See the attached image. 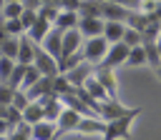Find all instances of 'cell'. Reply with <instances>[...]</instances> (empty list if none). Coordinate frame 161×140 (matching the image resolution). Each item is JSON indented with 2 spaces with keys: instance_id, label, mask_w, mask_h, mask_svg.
I'll use <instances>...</instances> for the list:
<instances>
[{
  "instance_id": "cell-1",
  "label": "cell",
  "mask_w": 161,
  "mask_h": 140,
  "mask_svg": "<svg viewBox=\"0 0 161 140\" xmlns=\"http://www.w3.org/2000/svg\"><path fill=\"white\" fill-rule=\"evenodd\" d=\"M138 115H141V108H136L133 112H128L123 118L106 120V132L101 135V140H131V122Z\"/></svg>"
},
{
  "instance_id": "cell-2",
  "label": "cell",
  "mask_w": 161,
  "mask_h": 140,
  "mask_svg": "<svg viewBox=\"0 0 161 140\" xmlns=\"http://www.w3.org/2000/svg\"><path fill=\"white\" fill-rule=\"evenodd\" d=\"M108 48H111V42H108L103 35H96V38H86L80 50H83V58H86L88 62L101 65L103 58H106V52H108Z\"/></svg>"
},
{
  "instance_id": "cell-3",
  "label": "cell",
  "mask_w": 161,
  "mask_h": 140,
  "mask_svg": "<svg viewBox=\"0 0 161 140\" xmlns=\"http://www.w3.org/2000/svg\"><path fill=\"white\" fill-rule=\"evenodd\" d=\"M133 110L136 108H126L118 98H106V100H98L96 102V112L103 120H116V118H123V115H128Z\"/></svg>"
},
{
  "instance_id": "cell-4",
  "label": "cell",
  "mask_w": 161,
  "mask_h": 140,
  "mask_svg": "<svg viewBox=\"0 0 161 140\" xmlns=\"http://www.w3.org/2000/svg\"><path fill=\"white\" fill-rule=\"evenodd\" d=\"M33 65L43 72V75H50V78H55L58 72H60V68H58V60L40 45V42H35V58H33Z\"/></svg>"
},
{
  "instance_id": "cell-5",
  "label": "cell",
  "mask_w": 161,
  "mask_h": 140,
  "mask_svg": "<svg viewBox=\"0 0 161 140\" xmlns=\"http://www.w3.org/2000/svg\"><path fill=\"white\" fill-rule=\"evenodd\" d=\"M128 52H131V48H128L123 40H118V42H111V48H108V52H106V58H103V62H101V65H108V68L126 65V60H128Z\"/></svg>"
},
{
  "instance_id": "cell-6",
  "label": "cell",
  "mask_w": 161,
  "mask_h": 140,
  "mask_svg": "<svg viewBox=\"0 0 161 140\" xmlns=\"http://www.w3.org/2000/svg\"><path fill=\"white\" fill-rule=\"evenodd\" d=\"M93 75H96L98 82L106 88L108 98H118V82H116V75H113V68H108V65H96Z\"/></svg>"
},
{
  "instance_id": "cell-7",
  "label": "cell",
  "mask_w": 161,
  "mask_h": 140,
  "mask_svg": "<svg viewBox=\"0 0 161 140\" xmlns=\"http://www.w3.org/2000/svg\"><path fill=\"white\" fill-rule=\"evenodd\" d=\"M40 45H43V48H45L55 60H60V58H63V30L53 25V28H50V32L43 38V42H40Z\"/></svg>"
},
{
  "instance_id": "cell-8",
  "label": "cell",
  "mask_w": 161,
  "mask_h": 140,
  "mask_svg": "<svg viewBox=\"0 0 161 140\" xmlns=\"http://www.w3.org/2000/svg\"><path fill=\"white\" fill-rule=\"evenodd\" d=\"M75 132H80V135H103L106 132V120L98 118V115H83Z\"/></svg>"
},
{
  "instance_id": "cell-9",
  "label": "cell",
  "mask_w": 161,
  "mask_h": 140,
  "mask_svg": "<svg viewBox=\"0 0 161 140\" xmlns=\"http://www.w3.org/2000/svg\"><path fill=\"white\" fill-rule=\"evenodd\" d=\"M68 80H70V85L73 88H80L91 75H93V62H88V60H83V62H78L75 68H70L68 72H63Z\"/></svg>"
},
{
  "instance_id": "cell-10",
  "label": "cell",
  "mask_w": 161,
  "mask_h": 140,
  "mask_svg": "<svg viewBox=\"0 0 161 140\" xmlns=\"http://www.w3.org/2000/svg\"><path fill=\"white\" fill-rule=\"evenodd\" d=\"M83 32L78 28H70V30H63V58L65 55H73L83 48Z\"/></svg>"
},
{
  "instance_id": "cell-11",
  "label": "cell",
  "mask_w": 161,
  "mask_h": 140,
  "mask_svg": "<svg viewBox=\"0 0 161 140\" xmlns=\"http://www.w3.org/2000/svg\"><path fill=\"white\" fill-rule=\"evenodd\" d=\"M131 10L113 2V0H101V18L103 20H128Z\"/></svg>"
},
{
  "instance_id": "cell-12",
  "label": "cell",
  "mask_w": 161,
  "mask_h": 140,
  "mask_svg": "<svg viewBox=\"0 0 161 140\" xmlns=\"http://www.w3.org/2000/svg\"><path fill=\"white\" fill-rule=\"evenodd\" d=\"M60 130H58V122L53 120H40L33 125V140H58Z\"/></svg>"
},
{
  "instance_id": "cell-13",
  "label": "cell",
  "mask_w": 161,
  "mask_h": 140,
  "mask_svg": "<svg viewBox=\"0 0 161 140\" xmlns=\"http://www.w3.org/2000/svg\"><path fill=\"white\" fill-rule=\"evenodd\" d=\"M103 28H106V20L103 18H83L80 15V22H78V30L83 32V38H96V35H103Z\"/></svg>"
},
{
  "instance_id": "cell-14",
  "label": "cell",
  "mask_w": 161,
  "mask_h": 140,
  "mask_svg": "<svg viewBox=\"0 0 161 140\" xmlns=\"http://www.w3.org/2000/svg\"><path fill=\"white\" fill-rule=\"evenodd\" d=\"M80 118H83V115H80L78 110H73V108H63V112H60V118H58V130H60V135L73 132V130L78 128Z\"/></svg>"
},
{
  "instance_id": "cell-15",
  "label": "cell",
  "mask_w": 161,
  "mask_h": 140,
  "mask_svg": "<svg viewBox=\"0 0 161 140\" xmlns=\"http://www.w3.org/2000/svg\"><path fill=\"white\" fill-rule=\"evenodd\" d=\"M33 58H35V42L30 40V35L25 32V35H20V48H18V62H23V65H30L33 62Z\"/></svg>"
},
{
  "instance_id": "cell-16",
  "label": "cell",
  "mask_w": 161,
  "mask_h": 140,
  "mask_svg": "<svg viewBox=\"0 0 161 140\" xmlns=\"http://www.w3.org/2000/svg\"><path fill=\"white\" fill-rule=\"evenodd\" d=\"M25 92H28V98H30V100H38V98H43V95L53 92V78H50V75H43V78H40L38 82H33Z\"/></svg>"
},
{
  "instance_id": "cell-17",
  "label": "cell",
  "mask_w": 161,
  "mask_h": 140,
  "mask_svg": "<svg viewBox=\"0 0 161 140\" xmlns=\"http://www.w3.org/2000/svg\"><path fill=\"white\" fill-rule=\"evenodd\" d=\"M78 22H80V12L78 10H60L53 25L60 28V30H70V28H78Z\"/></svg>"
},
{
  "instance_id": "cell-18",
  "label": "cell",
  "mask_w": 161,
  "mask_h": 140,
  "mask_svg": "<svg viewBox=\"0 0 161 140\" xmlns=\"http://www.w3.org/2000/svg\"><path fill=\"white\" fill-rule=\"evenodd\" d=\"M50 28H53V22L38 15V20H35V22L30 25V30H28V35H30V40H33V42H43V38H45V35L50 32Z\"/></svg>"
},
{
  "instance_id": "cell-19",
  "label": "cell",
  "mask_w": 161,
  "mask_h": 140,
  "mask_svg": "<svg viewBox=\"0 0 161 140\" xmlns=\"http://www.w3.org/2000/svg\"><path fill=\"white\" fill-rule=\"evenodd\" d=\"M123 32H126V25H123V20H106L103 38H106L108 42H118V40H123Z\"/></svg>"
},
{
  "instance_id": "cell-20",
  "label": "cell",
  "mask_w": 161,
  "mask_h": 140,
  "mask_svg": "<svg viewBox=\"0 0 161 140\" xmlns=\"http://www.w3.org/2000/svg\"><path fill=\"white\" fill-rule=\"evenodd\" d=\"M23 120L30 122V125L45 120V108H43V102H40V100H30V105L23 110Z\"/></svg>"
},
{
  "instance_id": "cell-21",
  "label": "cell",
  "mask_w": 161,
  "mask_h": 140,
  "mask_svg": "<svg viewBox=\"0 0 161 140\" xmlns=\"http://www.w3.org/2000/svg\"><path fill=\"white\" fill-rule=\"evenodd\" d=\"M83 88L88 90V95H91L93 100H106V98H108L106 88H103V85L98 82V78H96V75H91V78H88V80L83 82Z\"/></svg>"
},
{
  "instance_id": "cell-22",
  "label": "cell",
  "mask_w": 161,
  "mask_h": 140,
  "mask_svg": "<svg viewBox=\"0 0 161 140\" xmlns=\"http://www.w3.org/2000/svg\"><path fill=\"white\" fill-rule=\"evenodd\" d=\"M146 62H148V58H146V48H143V45H136V48H131L126 65H131V68H138V65H146Z\"/></svg>"
},
{
  "instance_id": "cell-23",
  "label": "cell",
  "mask_w": 161,
  "mask_h": 140,
  "mask_svg": "<svg viewBox=\"0 0 161 140\" xmlns=\"http://www.w3.org/2000/svg\"><path fill=\"white\" fill-rule=\"evenodd\" d=\"M143 48H146L148 65H151V68H158V65H161V52H158V45H156V40H143Z\"/></svg>"
},
{
  "instance_id": "cell-24",
  "label": "cell",
  "mask_w": 161,
  "mask_h": 140,
  "mask_svg": "<svg viewBox=\"0 0 161 140\" xmlns=\"http://www.w3.org/2000/svg\"><path fill=\"white\" fill-rule=\"evenodd\" d=\"M18 48H20V38H15V35H10L8 40H3V45H0V55H5V58H18Z\"/></svg>"
},
{
  "instance_id": "cell-25",
  "label": "cell",
  "mask_w": 161,
  "mask_h": 140,
  "mask_svg": "<svg viewBox=\"0 0 161 140\" xmlns=\"http://www.w3.org/2000/svg\"><path fill=\"white\" fill-rule=\"evenodd\" d=\"M123 42H126L128 48H136V45H143V32L128 25V28H126V32H123Z\"/></svg>"
},
{
  "instance_id": "cell-26",
  "label": "cell",
  "mask_w": 161,
  "mask_h": 140,
  "mask_svg": "<svg viewBox=\"0 0 161 140\" xmlns=\"http://www.w3.org/2000/svg\"><path fill=\"white\" fill-rule=\"evenodd\" d=\"M25 70H28V65H23V62H15V68H13V75H10V80H8V85H13L15 90H20V85H23V78H25Z\"/></svg>"
},
{
  "instance_id": "cell-27",
  "label": "cell",
  "mask_w": 161,
  "mask_h": 140,
  "mask_svg": "<svg viewBox=\"0 0 161 140\" xmlns=\"http://www.w3.org/2000/svg\"><path fill=\"white\" fill-rule=\"evenodd\" d=\"M40 78H43V72H40V70H38V68L30 62V65H28V70H25V78H23V85H20V90H28V88H30L33 82H38Z\"/></svg>"
},
{
  "instance_id": "cell-28",
  "label": "cell",
  "mask_w": 161,
  "mask_h": 140,
  "mask_svg": "<svg viewBox=\"0 0 161 140\" xmlns=\"http://www.w3.org/2000/svg\"><path fill=\"white\" fill-rule=\"evenodd\" d=\"M15 62H18V60H13V58H5V55H0V82H8V80H10V75H13V68H15Z\"/></svg>"
},
{
  "instance_id": "cell-29",
  "label": "cell",
  "mask_w": 161,
  "mask_h": 140,
  "mask_svg": "<svg viewBox=\"0 0 161 140\" xmlns=\"http://www.w3.org/2000/svg\"><path fill=\"white\" fill-rule=\"evenodd\" d=\"M23 2H5V8H3V18L5 20H13V18H20L23 15Z\"/></svg>"
},
{
  "instance_id": "cell-30",
  "label": "cell",
  "mask_w": 161,
  "mask_h": 140,
  "mask_svg": "<svg viewBox=\"0 0 161 140\" xmlns=\"http://www.w3.org/2000/svg\"><path fill=\"white\" fill-rule=\"evenodd\" d=\"M13 98H15V88L8 85V82H0V102L3 105H10Z\"/></svg>"
},
{
  "instance_id": "cell-31",
  "label": "cell",
  "mask_w": 161,
  "mask_h": 140,
  "mask_svg": "<svg viewBox=\"0 0 161 140\" xmlns=\"http://www.w3.org/2000/svg\"><path fill=\"white\" fill-rule=\"evenodd\" d=\"M5 25H8V32H10V35H15V38H20V35H25V28H23V22H20V18H13V20H5Z\"/></svg>"
},
{
  "instance_id": "cell-32",
  "label": "cell",
  "mask_w": 161,
  "mask_h": 140,
  "mask_svg": "<svg viewBox=\"0 0 161 140\" xmlns=\"http://www.w3.org/2000/svg\"><path fill=\"white\" fill-rule=\"evenodd\" d=\"M10 105H15L18 110H25L28 105H30V98H28V92L25 90H15V98H13V102Z\"/></svg>"
},
{
  "instance_id": "cell-33",
  "label": "cell",
  "mask_w": 161,
  "mask_h": 140,
  "mask_svg": "<svg viewBox=\"0 0 161 140\" xmlns=\"http://www.w3.org/2000/svg\"><path fill=\"white\" fill-rule=\"evenodd\" d=\"M35 20H38V10H28V8H25V10H23V15H20V22H23L25 32L30 30V25H33Z\"/></svg>"
},
{
  "instance_id": "cell-34",
  "label": "cell",
  "mask_w": 161,
  "mask_h": 140,
  "mask_svg": "<svg viewBox=\"0 0 161 140\" xmlns=\"http://www.w3.org/2000/svg\"><path fill=\"white\" fill-rule=\"evenodd\" d=\"M5 120H8L10 125H18V122H23V110H18L15 105H8V115H5Z\"/></svg>"
},
{
  "instance_id": "cell-35",
  "label": "cell",
  "mask_w": 161,
  "mask_h": 140,
  "mask_svg": "<svg viewBox=\"0 0 161 140\" xmlns=\"http://www.w3.org/2000/svg\"><path fill=\"white\" fill-rule=\"evenodd\" d=\"M113 2H118L128 10H141V5H143V0H113Z\"/></svg>"
},
{
  "instance_id": "cell-36",
  "label": "cell",
  "mask_w": 161,
  "mask_h": 140,
  "mask_svg": "<svg viewBox=\"0 0 161 140\" xmlns=\"http://www.w3.org/2000/svg\"><path fill=\"white\" fill-rule=\"evenodd\" d=\"M40 5H43V0H23V8H28V10H40Z\"/></svg>"
},
{
  "instance_id": "cell-37",
  "label": "cell",
  "mask_w": 161,
  "mask_h": 140,
  "mask_svg": "<svg viewBox=\"0 0 161 140\" xmlns=\"http://www.w3.org/2000/svg\"><path fill=\"white\" fill-rule=\"evenodd\" d=\"M10 38V32H8V25H5V18H0V45H3V40H8Z\"/></svg>"
},
{
  "instance_id": "cell-38",
  "label": "cell",
  "mask_w": 161,
  "mask_h": 140,
  "mask_svg": "<svg viewBox=\"0 0 161 140\" xmlns=\"http://www.w3.org/2000/svg\"><path fill=\"white\" fill-rule=\"evenodd\" d=\"M10 128H13V125H10L5 118H0V135H8V132H10Z\"/></svg>"
},
{
  "instance_id": "cell-39",
  "label": "cell",
  "mask_w": 161,
  "mask_h": 140,
  "mask_svg": "<svg viewBox=\"0 0 161 140\" xmlns=\"http://www.w3.org/2000/svg\"><path fill=\"white\" fill-rule=\"evenodd\" d=\"M5 115H8V105H3V102H0V118H5Z\"/></svg>"
},
{
  "instance_id": "cell-40",
  "label": "cell",
  "mask_w": 161,
  "mask_h": 140,
  "mask_svg": "<svg viewBox=\"0 0 161 140\" xmlns=\"http://www.w3.org/2000/svg\"><path fill=\"white\" fill-rule=\"evenodd\" d=\"M153 70H156V78L161 80V65H158V68H153Z\"/></svg>"
},
{
  "instance_id": "cell-41",
  "label": "cell",
  "mask_w": 161,
  "mask_h": 140,
  "mask_svg": "<svg viewBox=\"0 0 161 140\" xmlns=\"http://www.w3.org/2000/svg\"><path fill=\"white\" fill-rule=\"evenodd\" d=\"M156 45H158V52H161V35L156 38Z\"/></svg>"
},
{
  "instance_id": "cell-42",
  "label": "cell",
  "mask_w": 161,
  "mask_h": 140,
  "mask_svg": "<svg viewBox=\"0 0 161 140\" xmlns=\"http://www.w3.org/2000/svg\"><path fill=\"white\" fill-rule=\"evenodd\" d=\"M5 2H8V0H0V10H3V8H5Z\"/></svg>"
},
{
  "instance_id": "cell-43",
  "label": "cell",
  "mask_w": 161,
  "mask_h": 140,
  "mask_svg": "<svg viewBox=\"0 0 161 140\" xmlns=\"http://www.w3.org/2000/svg\"><path fill=\"white\" fill-rule=\"evenodd\" d=\"M8 2H23V0H8Z\"/></svg>"
},
{
  "instance_id": "cell-44",
  "label": "cell",
  "mask_w": 161,
  "mask_h": 140,
  "mask_svg": "<svg viewBox=\"0 0 161 140\" xmlns=\"http://www.w3.org/2000/svg\"><path fill=\"white\" fill-rule=\"evenodd\" d=\"M0 140H8V135H0Z\"/></svg>"
},
{
  "instance_id": "cell-45",
  "label": "cell",
  "mask_w": 161,
  "mask_h": 140,
  "mask_svg": "<svg viewBox=\"0 0 161 140\" xmlns=\"http://www.w3.org/2000/svg\"><path fill=\"white\" fill-rule=\"evenodd\" d=\"M0 18H3V10H0Z\"/></svg>"
}]
</instances>
